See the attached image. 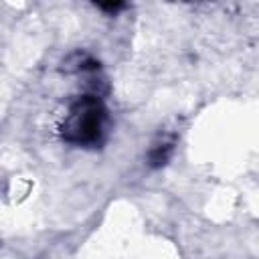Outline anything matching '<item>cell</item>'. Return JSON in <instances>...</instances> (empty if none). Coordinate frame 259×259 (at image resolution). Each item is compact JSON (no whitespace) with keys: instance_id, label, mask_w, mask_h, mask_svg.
Returning a JSON list of instances; mask_svg holds the SVG:
<instances>
[{"instance_id":"6da1fadb","label":"cell","mask_w":259,"mask_h":259,"mask_svg":"<svg viewBox=\"0 0 259 259\" xmlns=\"http://www.w3.org/2000/svg\"><path fill=\"white\" fill-rule=\"evenodd\" d=\"M101 119H103V111L97 101H89V99L81 101L73 107V111L69 115L67 132L71 134V138L75 142L97 140V136L101 132Z\"/></svg>"}]
</instances>
